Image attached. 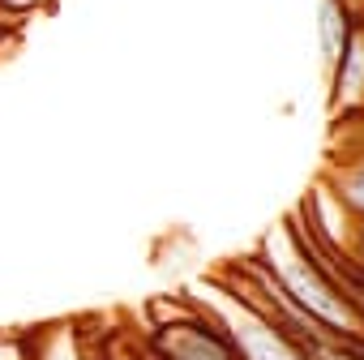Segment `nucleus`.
Here are the masks:
<instances>
[{
	"instance_id": "obj_1",
	"label": "nucleus",
	"mask_w": 364,
	"mask_h": 360,
	"mask_svg": "<svg viewBox=\"0 0 364 360\" xmlns=\"http://www.w3.org/2000/svg\"><path fill=\"white\" fill-rule=\"evenodd\" d=\"M253 258L274 275V283L313 317V322H321L330 334H355L360 330V317L351 313V305L343 300V292H338V283L304 253V245L296 240V228H291V219H279L266 236H262V245L253 249Z\"/></svg>"
},
{
	"instance_id": "obj_2",
	"label": "nucleus",
	"mask_w": 364,
	"mask_h": 360,
	"mask_svg": "<svg viewBox=\"0 0 364 360\" xmlns=\"http://www.w3.org/2000/svg\"><path fill=\"white\" fill-rule=\"evenodd\" d=\"M146 313H154V317L137 334H141V347L150 351V360H236V347L228 343V334L185 292L150 300Z\"/></svg>"
},
{
	"instance_id": "obj_3",
	"label": "nucleus",
	"mask_w": 364,
	"mask_h": 360,
	"mask_svg": "<svg viewBox=\"0 0 364 360\" xmlns=\"http://www.w3.org/2000/svg\"><path fill=\"white\" fill-rule=\"evenodd\" d=\"M185 296L228 334V343L236 347V360H304L296 343H287L283 330L262 309H249L245 300H236L219 279H198L193 287H185Z\"/></svg>"
},
{
	"instance_id": "obj_4",
	"label": "nucleus",
	"mask_w": 364,
	"mask_h": 360,
	"mask_svg": "<svg viewBox=\"0 0 364 360\" xmlns=\"http://www.w3.org/2000/svg\"><path fill=\"white\" fill-rule=\"evenodd\" d=\"M330 107L334 116L364 112V26L351 35L343 56L330 65Z\"/></svg>"
},
{
	"instance_id": "obj_5",
	"label": "nucleus",
	"mask_w": 364,
	"mask_h": 360,
	"mask_svg": "<svg viewBox=\"0 0 364 360\" xmlns=\"http://www.w3.org/2000/svg\"><path fill=\"white\" fill-rule=\"evenodd\" d=\"M360 26H364V14L355 0H317V52L326 69L343 56V48Z\"/></svg>"
},
{
	"instance_id": "obj_6",
	"label": "nucleus",
	"mask_w": 364,
	"mask_h": 360,
	"mask_svg": "<svg viewBox=\"0 0 364 360\" xmlns=\"http://www.w3.org/2000/svg\"><path fill=\"white\" fill-rule=\"evenodd\" d=\"M321 185L338 198V206L364 223V150H351V154H334L330 159V171L321 176Z\"/></svg>"
},
{
	"instance_id": "obj_7",
	"label": "nucleus",
	"mask_w": 364,
	"mask_h": 360,
	"mask_svg": "<svg viewBox=\"0 0 364 360\" xmlns=\"http://www.w3.org/2000/svg\"><path fill=\"white\" fill-rule=\"evenodd\" d=\"M39 360H95L82 330L73 322H60V326H48L43 330V343H39Z\"/></svg>"
},
{
	"instance_id": "obj_8",
	"label": "nucleus",
	"mask_w": 364,
	"mask_h": 360,
	"mask_svg": "<svg viewBox=\"0 0 364 360\" xmlns=\"http://www.w3.org/2000/svg\"><path fill=\"white\" fill-rule=\"evenodd\" d=\"M48 326H0V360H39Z\"/></svg>"
},
{
	"instance_id": "obj_9",
	"label": "nucleus",
	"mask_w": 364,
	"mask_h": 360,
	"mask_svg": "<svg viewBox=\"0 0 364 360\" xmlns=\"http://www.w3.org/2000/svg\"><path fill=\"white\" fill-rule=\"evenodd\" d=\"M77 326V322H73ZM82 330V326H77ZM86 339V347H90V356L95 360H150V351L141 347V334H133V339H124L120 343V334L112 330V334H103V339H90V334H82Z\"/></svg>"
},
{
	"instance_id": "obj_10",
	"label": "nucleus",
	"mask_w": 364,
	"mask_h": 360,
	"mask_svg": "<svg viewBox=\"0 0 364 360\" xmlns=\"http://www.w3.org/2000/svg\"><path fill=\"white\" fill-rule=\"evenodd\" d=\"M56 0H0V22H9L14 31L26 22V18H35V14H43V9H52Z\"/></svg>"
},
{
	"instance_id": "obj_11",
	"label": "nucleus",
	"mask_w": 364,
	"mask_h": 360,
	"mask_svg": "<svg viewBox=\"0 0 364 360\" xmlns=\"http://www.w3.org/2000/svg\"><path fill=\"white\" fill-rule=\"evenodd\" d=\"M355 120V146L351 150H364V112H347ZM351 150H334V154H351Z\"/></svg>"
},
{
	"instance_id": "obj_12",
	"label": "nucleus",
	"mask_w": 364,
	"mask_h": 360,
	"mask_svg": "<svg viewBox=\"0 0 364 360\" xmlns=\"http://www.w3.org/2000/svg\"><path fill=\"white\" fill-rule=\"evenodd\" d=\"M355 5H360V14H364V0H355Z\"/></svg>"
}]
</instances>
